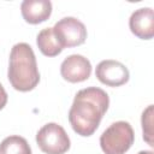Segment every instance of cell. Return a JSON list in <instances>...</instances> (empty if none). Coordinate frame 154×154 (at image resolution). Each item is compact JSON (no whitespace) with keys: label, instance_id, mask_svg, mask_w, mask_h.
Listing matches in <instances>:
<instances>
[{"label":"cell","instance_id":"cell-6","mask_svg":"<svg viewBox=\"0 0 154 154\" xmlns=\"http://www.w3.org/2000/svg\"><path fill=\"white\" fill-rule=\"evenodd\" d=\"M95 76L102 84L108 87H120L130 78L128 67L120 61L112 59L100 61L96 66Z\"/></svg>","mask_w":154,"mask_h":154},{"label":"cell","instance_id":"cell-11","mask_svg":"<svg viewBox=\"0 0 154 154\" xmlns=\"http://www.w3.org/2000/svg\"><path fill=\"white\" fill-rule=\"evenodd\" d=\"M0 154H31V148L24 137L12 135L0 143Z\"/></svg>","mask_w":154,"mask_h":154},{"label":"cell","instance_id":"cell-2","mask_svg":"<svg viewBox=\"0 0 154 154\" xmlns=\"http://www.w3.org/2000/svg\"><path fill=\"white\" fill-rule=\"evenodd\" d=\"M7 77L11 85L18 91H30L38 84L40 72L31 46L19 42L12 47Z\"/></svg>","mask_w":154,"mask_h":154},{"label":"cell","instance_id":"cell-14","mask_svg":"<svg viewBox=\"0 0 154 154\" xmlns=\"http://www.w3.org/2000/svg\"><path fill=\"white\" fill-rule=\"evenodd\" d=\"M137 154H154L152 150H141V152H138Z\"/></svg>","mask_w":154,"mask_h":154},{"label":"cell","instance_id":"cell-12","mask_svg":"<svg viewBox=\"0 0 154 154\" xmlns=\"http://www.w3.org/2000/svg\"><path fill=\"white\" fill-rule=\"evenodd\" d=\"M142 123V131H143V140L153 147V105H149L142 113L141 118Z\"/></svg>","mask_w":154,"mask_h":154},{"label":"cell","instance_id":"cell-13","mask_svg":"<svg viewBox=\"0 0 154 154\" xmlns=\"http://www.w3.org/2000/svg\"><path fill=\"white\" fill-rule=\"evenodd\" d=\"M6 103H7V93L2 87V84L0 83V111L6 106Z\"/></svg>","mask_w":154,"mask_h":154},{"label":"cell","instance_id":"cell-3","mask_svg":"<svg viewBox=\"0 0 154 154\" xmlns=\"http://www.w3.org/2000/svg\"><path fill=\"white\" fill-rule=\"evenodd\" d=\"M135 141L132 126L124 120L112 123L100 136V147L105 154H125Z\"/></svg>","mask_w":154,"mask_h":154},{"label":"cell","instance_id":"cell-10","mask_svg":"<svg viewBox=\"0 0 154 154\" xmlns=\"http://www.w3.org/2000/svg\"><path fill=\"white\" fill-rule=\"evenodd\" d=\"M36 43L41 53L46 57H57L63 52V47L54 35L53 28L42 29L36 37Z\"/></svg>","mask_w":154,"mask_h":154},{"label":"cell","instance_id":"cell-7","mask_svg":"<svg viewBox=\"0 0 154 154\" xmlns=\"http://www.w3.org/2000/svg\"><path fill=\"white\" fill-rule=\"evenodd\" d=\"M61 77L70 83H79L90 77L91 64L81 54H71L60 65Z\"/></svg>","mask_w":154,"mask_h":154},{"label":"cell","instance_id":"cell-9","mask_svg":"<svg viewBox=\"0 0 154 154\" xmlns=\"http://www.w3.org/2000/svg\"><path fill=\"white\" fill-rule=\"evenodd\" d=\"M20 11L26 23L38 24L51 17L52 2L49 0H24L20 5Z\"/></svg>","mask_w":154,"mask_h":154},{"label":"cell","instance_id":"cell-4","mask_svg":"<svg viewBox=\"0 0 154 154\" xmlns=\"http://www.w3.org/2000/svg\"><path fill=\"white\" fill-rule=\"evenodd\" d=\"M36 143L45 154H65L70 149V138L64 128L47 123L36 134Z\"/></svg>","mask_w":154,"mask_h":154},{"label":"cell","instance_id":"cell-8","mask_svg":"<svg viewBox=\"0 0 154 154\" xmlns=\"http://www.w3.org/2000/svg\"><path fill=\"white\" fill-rule=\"evenodd\" d=\"M131 32L141 40H150L154 36V12L150 7H142L132 12L129 19Z\"/></svg>","mask_w":154,"mask_h":154},{"label":"cell","instance_id":"cell-1","mask_svg":"<svg viewBox=\"0 0 154 154\" xmlns=\"http://www.w3.org/2000/svg\"><path fill=\"white\" fill-rule=\"evenodd\" d=\"M109 106V97L97 87L81 89L75 95L69 111V122L73 131L81 136H91L100 125Z\"/></svg>","mask_w":154,"mask_h":154},{"label":"cell","instance_id":"cell-5","mask_svg":"<svg viewBox=\"0 0 154 154\" xmlns=\"http://www.w3.org/2000/svg\"><path fill=\"white\" fill-rule=\"evenodd\" d=\"M53 31L63 48L81 46L87 38L85 25L75 17L61 18L54 24Z\"/></svg>","mask_w":154,"mask_h":154}]
</instances>
